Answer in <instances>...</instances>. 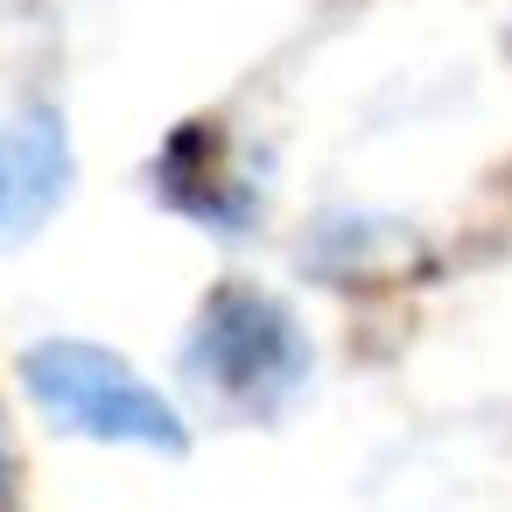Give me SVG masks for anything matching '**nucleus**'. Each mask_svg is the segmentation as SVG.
<instances>
[{
    "label": "nucleus",
    "instance_id": "obj_3",
    "mask_svg": "<svg viewBox=\"0 0 512 512\" xmlns=\"http://www.w3.org/2000/svg\"><path fill=\"white\" fill-rule=\"evenodd\" d=\"M71 190V134L57 106H22L0 127V246H22Z\"/></svg>",
    "mask_w": 512,
    "mask_h": 512
},
{
    "label": "nucleus",
    "instance_id": "obj_1",
    "mask_svg": "<svg viewBox=\"0 0 512 512\" xmlns=\"http://www.w3.org/2000/svg\"><path fill=\"white\" fill-rule=\"evenodd\" d=\"M22 386L36 393V407L50 421H64L71 435L92 442H120V449H162L183 456L190 428L183 414L106 344L85 337H43L36 351H22Z\"/></svg>",
    "mask_w": 512,
    "mask_h": 512
},
{
    "label": "nucleus",
    "instance_id": "obj_2",
    "mask_svg": "<svg viewBox=\"0 0 512 512\" xmlns=\"http://www.w3.org/2000/svg\"><path fill=\"white\" fill-rule=\"evenodd\" d=\"M302 358L309 351H302L295 316L246 281H225L204 302L197 337H190V372L232 407H274L302 379Z\"/></svg>",
    "mask_w": 512,
    "mask_h": 512
}]
</instances>
